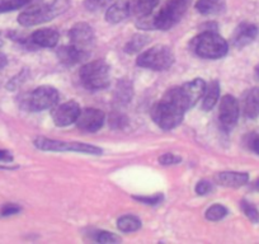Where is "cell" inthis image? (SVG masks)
I'll return each mask as SVG.
<instances>
[{
  "instance_id": "6da1fadb",
  "label": "cell",
  "mask_w": 259,
  "mask_h": 244,
  "mask_svg": "<svg viewBox=\"0 0 259 244\" xmlns=\"http://www.w3.org/2000/svg\"><path fill=\"white\" fill-rule=\"evenodd\" d=\"M191 0H166L165 4L160 8V11L155 16H149L148 18H140L139 26L144 24L143 28H158L169 29L176 26L182 17L186 14L189 8Z\"/></svg>"
},
{
  "instance_id": "7a4b0ae2",
  "label": "cell",
  "mask_w": 259,
  "mask_h": 244,
  "mask_svg": "<svg viewBox=\"0 0 259 244\" xmlns=\"http://www.w3.org/2000/svg\"><path fill=\"white\" fill-rule=\"evenodd\" d=\"M191 49L202 59H220L228 54L229 45L216 32L206 31L192 39Z\"/></svg>"
},
{
  "instance_id": "3957f363",
  "label": "cell",
  "mask_w": 259,
  "mask_h": 244,
  "mask_svg": "<svg viewBox=\"0 0 259 244\" xmlns=\"http://www.w3.org/2000/svg\"><path fill=\"white\" fill-rule=\"evenodd\" d=\"M184 112L186 111L181 106L174 103L166 97H163V99L154 104L153 109H151V117L159 128L164 129V130H170V129L181 125V122L183 121Z\"/></svg>"
},
{
  "instance_id": "277c9868",
  "label": "cell",
  "mask_w": 259,
  "mask_h": 244,
  "mask_svg": "<svg viewBox=\"0 0 259 244\" xmlns=\"http://www.w3.org/2000/svg\"><path fill=\"white\" fill-rule=\"evenodd\" d=\"M206 89V83L203 79H194V80L188 82L181 87L169 89L165 93L166 98L173 101L178 106H181L184 111L193 107L203 97Z\"/></svg>"
},
{
  "instance_id": "5b68a950",
  "label": "cell",
  "mask_w": 259,
  "mask_h": 244,
  "mask_svg": "<svg viewBox=\"0 0 259 244\" xmlns=\"http://www.w3.org/2000/svg\"><path fill=\"white\" fill-rule=\"evenodd\" d=\"M81 84L89 91H99L108 87L109 84V66L103 60H96L85 64L80 69Z\"/></svg>"
},
{
  "instance_id": "8992f818",
  "label": "cell",
  "mask_w": 259,
  "mask_h": 244,
  "mask_svg": "<svg viewBox=\"0 0 259 244\" xmlns=\"http://www.w3.org/2000/svg\"><path fill=\"white\" fill-rule=\"evenodd\" d=\"M173 51L164 45H156V46L150 47L138 57L139 66L156 71L166 70L173 65Z\"/></svg>"
},
{
  "instance_id": "52a82bcc",
  "label": "cell",
  "mask_w": 259,
  "mask_h": 244,
  "mask_svg": "<svg viewBox=\"0 0 259 244\" xmlns=\"http://www.w3.org/2000/svg\"><path fill=\"white\" fill-rule=\"evenodd\" d=\"M34 145L41 149V150L46 151H76V153L93 154V155L102 154V149L97 148V146L83 143H75V141H60L54 140V139L37 138L34 140Z\"/></svg>"
},
{
  "instance_id": "ba28073f",
  "label": "cell",
  "mask_w": 259,
  "mask_h": 244,
  "mask_svg": "<svg viewBox=\"0 0 259 244\" xmlns=\"http://www.w3.org/2000/svg\"><path fill=\"white\" fill-rule=\"evenodd\" d=\"M59 12V7L56 4H41L19 14L18 22L23 27L37 26L56 17Z\"/></svg>"
},
{
  "instance_id": "9c48e42d",
  "label": "cell",
  "mask_w": 259,
  "mask_h": 244,
  "mask_svg": "<svg viewBox=\"0 0 259 244\" xmlns=\"http://www.w3.org/2000/svg\"><path fill=\"white\" fill-rule=\"evenodd\" d=\"M59 102V92L50 86H42L34 89L27 99L28 108L32 111H44L52 108Z\"/></svg>"
},
{
  "instance_id": "30bf717a",
  "label": "cell",
  "mask_w": 259,
  "mask_h": 244,
  "mask_svg": "<svg viewBox=\"0 0 259 244\" xmlns=\"http://www.w3.org/2000/svg\"><path fill=\"white\" fill-rule=\"evenodd\" d=\"M69 37L73 46L88 54L94 45V31L87 23H76L69 32Z\"/></svg>"
},
{
  "instance_id": "8fae6325",
  "label": "cell",
  "mask_w": 259,
  "mask_h": 244,
  "mask_svg": "<svg viewBox=\"0 0 259 244\" xmlns=\"http://www.w3.org/2000/svg\"><path fill=\"white\" fill-rule=\"evenodd\" d=\"M104 113L97 108H84L76 118V125L87 133H96L103 126Z\"/></svg>"
},
{
  "instance_id": "7c38bea8",
  "label": "cell",
  "mask_w": 259,
  "mask_h": 244,
  "mask_svg": "<svg viewBox=\"0 0 259 244\" xmlns=\"http://www.w3.org/2000/svg\"><path fill=\"white\" fill-rule=\"evenodd\" d=\"M80 111V107H79L76 102H66V103L57 106L52 111V119H54L55 125L57 126H61V128L69 126L74 124V122H76V118H78Z\"/></svg>"
},
{
  "instance_id": "4fadbf2b",
  "label": "cell",
  "mask_w": 259,
  "mask_h": 244,
  "mask_svg": "<svg viewBox=\"0 0 259 244\" xmlns=\"http://www.w3.org/2000/svg\"><path fill=\"white\" fill-rule=\"evenodd\" d=\"M219 118H220L221 125L225 129H231L235 126L239 118V103L236 98L233 96H224L220 102V108H219Z\"/></svg>"
},
{
  "instance_id": "5bb4252c",
  "label": "cell",
  "mask_w": 259,
  "mask_h": 244,
  "mask_svg": "<svg viewBox=\"0 0 259 244\" xmlns=\"http://www.w3.org/2000/svg\"><path fill=\"white\" fill-rule=\"evenodd\" d=\"M256 34H258L256 26H254L251 23H246L245 22V23L239 24V27L234 32L231 41H233L234 46L240 49V47H244L250 44V42H253Z\"/></svg>"
},
{
  "instance_id": "9a60e30c",
  "label": "cell",
  "mask_w": 259,
  "mask_h": 244,
  "mask_svg": "<svg viewBox=\"0 0 259 244\" xmlns=\"http://www.w3.org/2000/svg\"><path fill=\"white\" fill-rule=\"evenodd\" d=\"M88 52L81 51V50L76 49L73 45L60 47L59 51H57V56H59L60 61L65 65H75L80 61H84L88 57Z\"/></svg>"
},
{
  "instance_id": "2e32d148",
  "label": "cell",
  "mask_w": 259,
  "mask_h": 244,
  "mask_svg": "<svg viewBox=\"0 0 259 244\" xmlns=\"http://www.w3.org/2000/svg\"><path fill=\"white\" fill-rule=\"evenodd\" d=\"M31 41L39 47L51 49L56 46L59 42V33L52 28H42L32 34Z\"/></svg>"
},
{
  "instance_id": "e0dca14e",
  "label": "cell",
  "mask_w": 259,
  "mask_h": 244,
  "mask_svg": "<svg viewBox=\"0 0 259 244\" xmlns=\"http://www.w3.org/2000/svg\"><path fill=\"white\" fill-rule=\"evenodd\" d=\"M130 13H131L130 3L126 0H121V2H117L109 7L108 11L106 12V19L109 23L116 24L124 21L130 16Z\"/></svg>"
},
{
  "instance_id": "ac0fdd59",
  "label": "cell",
  "mask_w": 259,
  "mask_h": 244,
  "mask_svg": "<svg viewBox=\"0 0 259 244\" xmlns=\"http://www.w3.org/2000/svg\"><path fill=\"white\" fill-rule=\"evenodd\" d=\"M248 179L249 176L243 172H223L216 176V182L225 187H241Z\"/></svg>"
},
{
  "instance_id": "d6986e66",
  "label": "cell",
  "mask_w": 259,
  "mask_h": 244,
  "mask_svg": "<svg viewBox=\"0 0 259 244\" xmlns=\"http://www.w3.org/2000/svg\"><path fill=\"white\" fill-rule=\"evenodd\" d=\"M243 112L248 118H254L259 114V87L251 88L245 94L243 101Z\"/></svg>"
},
{
  "instance_id": "ffe728a7",
  "label": "cell",
  "mask_w": 259,
  "mask_h": 244,
  "mask_svg": "<svg viewBox=\"0 0 259 244\" xmlns=\"http://www.w3.org/2000/svg\"><path fill=\"white\" fill-rule=\"evenodd\" d=\"M159 3L160 0H131L130 9H131V13L139 17V19L145 18L153 14V11L159 6Z\"/></svg>"
},
{
  "instance_id": "44dd1931",
  "label": "cell",
  "mask_w": 259,
  "mask_h": 244,
  "mask_svg": "<svg viewBox=\"0 0 259 244\" xmlns=\"http://www.w3.org/2000/svg\"><path fill=\"white\" fill-rule=\"evenodd\" d=\"M220 97V86L216 80L211 82L208 86H206L205 93H203V101H202V108L205 111H210L213 108L216 102L219 101Z\"/></svg>"
},
{
  "instance_id": "7402d4cb",
  "label": "cell",
  "mask_w": 259,
  "mask_h": 244,
  "mask_svg": "<svg viewBox=\"0 0 259 244\" xmlns=\"http://www.w3.org/2000/svg\"><path fill=\"white\" fill-rule=\"evenodd\" d=\"M196 9L205 16L220 13L225 9V2L224 0H198L196 3Z\"/></svg>"
},
{
  "instance_id": "603a6c76",
  "label": "cell",
  "mask_w": 259,
  "mask_h": 244,
  "mask_svg": "<svg viewBox=\"0 0 259 244\" xmlns=\"http://www.w3.org/2000/svg\"><path fill=\"white\" fill-rule=\"evenodd\" d=\"M117 226L119 230L124 231V233H133L141 228V221L140 219L134 215H123L117 221Z\"/></svg>"
},
{
  "instance_id": "cb8c5ba5",
  "label": "cell",
  "mask_w": 259,
  "mask_h": 244,
  "mask_svg": "<svg viewBox=\"0 0 259 244\" xmlns=\"http://www.w3.org/2000/svg\"><path fill=\"white\" fill-rule=\"evenodd\" d=\"M32 2H34V0H0V13L17 11V9L28 6Z\"/></svg>"
},
{
  "instance_id": "d4e9b609",
  "label": "cell",
  "mask_w": 259,
  "mask_h": 244,
  "mask_svg": "<svg viewBox=\"0 0 259 244\" xmlns=\"http://www.w3.org/2000/svg\"><path fill=\"white\" fill-rule=\"evenodd\" d=\"M228 215V210L223 205H213L206 211V219L210 221H219Z\"/></svg>"
},
{
  "instance_id": "484cf974",
  "label": "cell",
  "mask_w": 259,
  "mask_h": 244,
  "mask_svg": "<svg viewBox=\"0 0 259 244\" xmlns=\"http://www.w3.org/2000/svg\"><path fill=\"white\" fill-rule=\"evenodd\" d=\"M146 42H148V36H145V34H136V36H134L133 39L127 44L126 52L127 54H134V52L136 51H140Z\"/></svg>"
},
{
  "instance_id": "4316f807",
  "label": "cell",
  "mask_w": 259,
  "mask_h": 244,
  "mask_svg": "<svg viewBox=\"0 0 259 244\" xmlns=\"http://www.w3.org/2000/svg\"><path fill=\"white\" fill-rule=\"evenodd\" d=\"M117 97H118L119 101L123 102H128L133 97V88H131V84L127 83V82L122 80L119 82L118 86H117V91H116Z\"/></svg>"
},
{
  "instance_id": "83f0119b",
  "label": "cell",
  "mask_w": 259,
  "mask_h": 244,
  "mask_svg": "<svg viewBox=\"0 0 259 244\" xmlns=\"http://www.w3.org/2000/svg\"><path fill=\"white\" fill-rule=\"evenodd\" d=\"M94 240L98 241V243L108 244V243H118V241H121V238L117 236L116 234L109 233V231L99 230L94 234Z\"/></svg>"
},
{
  "instance_id": "f1b7e54d",
  "label": "cell",
  "mask_w": 259,
  "mask_h": 244,
  "mask_svg": "<svg viewBox=\"0 0 259 244\" xmlns=\"http://www.w3.org/2000/svg\"><path fill=\"white\" fill-rule=\"evenodd\" d=\"M240 208H241V210H243V213L246 215V218L249 219V220H251L253 223H258V221H259V213H258V210L255 209V206L251 205V204L248 202V201L243 200L240 202Z\"/></svg>"
},
{
  "instance_id": "f546056e",
  "label": "cell",
  "mask_w": 259,
  "mask_h": 244,
  "mask_svg": "<svg viewBox=\"0 0 259 244\" xmlns=\"http://www.w3.org/2000/svg\"><path fill=\"white\" fill-rule=\"evenodd\" d=\"M112 0H84V6L88 11L96 12L108 6Z\"/></svg>"
},
{
  "instance_id": "4dcf8cb0",
  "label": "cell",
  "mask_w": 259,
  "mask_h": 244,
  "mask_svg": "<svg viewBox=\"0 0 259 244\" xmlns=\"http://www.w3.org/2000/svg\"><path fill=\"white\" fill-rule=\"evenodd\" d=\"M21 211V208L16 204H6L3 208L0 209V216L2 218H7V216H12V215H16Z\"/></svg>"
},
{
  "instance_id": "1f68e13d",
  "label": "cell",
  "mask_w": 259,
  "mask_h": 244,
  "mask_svg": "<svg viewBox=\"0 0 259 244\" xmlns=\"http://www.w3.org/2000/svg\"><path fill=\"white\" fill-rule=\"evenodd\" d=\"M246 145H248V148L251 151H254L255 154H259V135L250 134V135L246 136Z\"/></svg>"
},
{
  "instance_id": "d6a6232c",
  "label": "cell",
  "mask_w": 259,
  "mask_h": 244,
  "mask_svg": "<svg viewBox=\"0 0 259 244\" xmlns=\"http://www.w3.org/2000/svg\"><path fill=\"white\" fill-rule=\"evenodd\" d=\"M181 161V158L171 153H166L159 158V163L163 166H171V164H178Z\"/></svg>"
},
{
  "instance_id": "836d02e7",
  "label": "cell",
  "mask_w": 259,
  "mask_h": 244,
  "mask_svg": "<svg viewBox=\"0 0 259 244\" xmlns=\"http://www.w3.org/2000/svg\"><path fill=\"white\" fill-rule=\"evenodd\" d=\"M212 190V185L208 181H200L196 186V192L198 195H207Z\"/></svg>"
},
{
  "instance_id": "e575fe53",
  "label": "cell",
  "mask_w": 259,
  "mask_h": 244,
  "mask_svg": "<svg viewBox=\"0 0 259 244\" xmlns=\"http://www.w3.org/2000/svg\"><path fill=\"white\" fill-rule=\"evenodd\" d=\"M138 201H141L144 204H148V205H155V204H159L163 198L161 195H155L151 196V197H135Z\"/></svg>"
},
{
  "instance_id": "d590c367",
  "label": "cell",
  "mask_w": 259,
  "mask_h": 244,
  "mask_svg": "<svg viewBox=\"0 0 259 244\" xmlns=\"http://www.w3.org/2000/svg\"><path fill=\"white\" fill-rule=\"evenodd\" d=\"M12 160H13V155H12L8 150H2V149H0V161H3V163H11Z\"/></svg>"
},
{
  "instance_id": "8d00e7d4",
  "label": "cell",
  "mask_w": 259,
  "mask_h": 244,
  "mask_svg": "<svg viewBox=\"0 0 259 244\" xmlns=\"http://www.w3.org/2000/svg\"><path fill=\"white\" fill-rule=\"evenodd\" d=\"M0 46H2V42H0ZM7 63H8V60H7L6 55L0 52V69H3L7 65Z\"/></svg>"
},
{
  "instance_id": "74e56055",
  "label": "cell",
  "mask_w": 259,
  "mask_h": 244,
  "mask_svg": "<svg viewBox=\"0 0 259 244\" xmlns=\"http://www.w3.org/2000/svg\"><path fill=\"white\" fill-rule=\"evenodd\" d=\"M255 187H256V190L259 191V179H258V181H256V183H255Z\"/></svg>"
}]
</instances>
